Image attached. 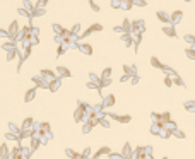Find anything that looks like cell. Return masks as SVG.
<instances>
[{
    "mask_svg": "<svg viewBox=\"0 0 195 159\" xmlns=\"http://www.w3.org/2000/svg\"><path fill=\"white\" fill-rule=\"evenodd\" d=\"M34 96H36V87H32V89H29V91L26 92V96H24V101H26V103H29V101L34 99Z\"/></svg>",
    "mask_w": 195,
    "mask_h": 159,
    "instance_id": "cell-1",
    "label": "cell"
},
{
    "mask_svg": "<svg viewBox=\"0 0 195 159\" xmlns=\"http://www.w3.org/2000/svg\"><path fill=\"white\" fill-rule=\"evenodd\" d=\"M7 156H9V147L5 144H2L0 146V159H7Z\"/></svg>",
    "mask_w": 195,
    "mask_h": 159,
    "instance_id": "cell-2",
    "label": "cell"
},
{
    "mask_svg": "<svg viewBox=\"0 0 195 159\" xmlns=\"http://www.w3.org/2000/svg\"><path fill=\"white\" fill-rule=\"evenodd\" d=\"M182 16H183L182 12H173L171 16H169V22H178V21L182 19Z\"/></svg>",
    "mask_w": 195,
    "mask_h": 159,
    "instance_id": "cell-3",
    "label": "cell"
},
{
    "mask_svg": "<svg viewBox=\"0 0 195 159\" xmlns=\"http://www.w3.org/2000/svg\"><path fill=\"white\" fill-rule=\"evenodd\" d=\"M57 72H58L62 77H70V70L65 68V67H58V68H57Z\"/></svg>",
    "mask_w": 195,
    "mask_h": 159,
    "instance_id": "cell-4",
    "label": "cell"
},
{
    "mask_svg": "<svg viewBox=\"0 0 195 159\" xmlns=\"http://www.w3.org/2000/svg\"><path fill=\"white\" fill-rule=\"evenodd\" d=\"M113 104H115V96L113 94L104 97V106H113Z\"/></svg>",
    "mask_w": 195,
    "mask_h": 159,
    "instance_id": "cell-5",
    "label": "cell"
},
{
    "mask_svg": "<svg viewBox=\"0 0 195 159\" xmlns=\"http://www.w3.org/2000/svg\"><path fill=\"white\" fill-rule=\"evenodd\" d=\"M130 120H132V116H130V115H122V116L118 115V120H117V121H120V123H128Z\"/></svg>",
    "mask_w": 195,
    "mask_h": 159,
    "instance_id": "cell-6",
    "label": "cell"
},
{
    "mask_svg": "<svg viewBox=\"0 0 195 159\" xmlns=\"http://www.w3.org/2000/svg\"><path fill=\"white\" fill-rule=\"evenodd\" d=\"M81 50H82V53H86V55H91L92 53V46L91 45H81Z\"/></svg>",
    "mask_w": 195,
    "mask_h": 159,
    "instance_id": "cell-7",
    "label": "cell"
},
{
    "mask_svg": "<svg viewBox=\"0 0 195 159\" xmlns=\"http://www.w3.org/2000/svg\"><path fill=\"white\" fill-rule=\"evenodd\" d=\"M151 63H152V67H157V68H164V65H162L159 60L156 58V57H152V58H151Z\"/></svg>",
    "mask_w": 195,
    "mask_h": 159,
    "instance_id": "cell-8",
    "label": "cell"
},
{
    "mask_svg": "<svg viewBox=\"0 0 195 159\" xmlns=\"http://www.w3.org/2000/svg\"><path fill=\"white\" fill-rule=\"evenodd\" d=\"M39 144H41L39 139H34V137H32V139H31V151H36L39 147Z\"/></svg>",
    "mask_w": 195,
    "mask_h": 159,
    "instance_id": "cell-9",
    "label": "cell"
},
{
    "mask_svg": "<svg viewBox=\"0 0 195 159\" xmlns=\"http://www.w3.org/2000/svg\"><path fill=\"white\" fill-rule=\"evenodd\" d=\"M162 31L166 32V36H171V38H175V36H176V32H175V29H173V27H164Z\"/></svg>",
    "mask_w": 195,
    "mask_h": 159,
    "instance_id": "cell-10",
    "label": "cell"
},
{
    "mask_svg": "<svg viewBox=\"0 0 195 159\" xmlns=\"http://www.w3.org/2000/svg\"><path fill=\"white\" fill-rule=\"evenodd\" d=\"M57 87H58V81H53V82H50V84H48V89H50V91H53V92L57 91Z\"/></svg>",
    "mask_w": 195,
    "mask_h": 159,
    "instance_id": "cell-11",
    "label": "cell"
},
{
    "mask_svg": "<svg viewBox=\"0 0 195 159\" xmlns=\"http://www.w3.org/2000/svg\"><path fill=\"white\" fill-rule=\"evenodd\" d=\"M32 125V118H26V121L22 123V130H27Z\"/></svg>",
    "mask_w": 195,
    "mask_h": 159,
    "instance_id": "cell-12",
    "label": "cell"
},
{
    "mask_svg": "<svg viewBox=\"0 0 195 159\" xmlns=\"http://www.w3.org/2000/svg\"><path fill=\"white\" fill-rule=\"evenodd\" d=\"M41 75H43V77H48V79H52L55 74H53L52 70H41Z\"/></svg>",
    "mask_w": 195,
    "mask_h": 159,
    "instance_id": "cell-13",
    "label": "cell"
},
{
    "mask_svg": "<svg viewBox=\"0 0 195 159\" xmlns=\"http://www.w3.org/2000/svg\"><path fill=\"white\" fill-rule=\"evenodd\" d=\"M157 17H159V19H162L164 22H169V16H166L164 12H157Z\"/></svg>",
    "mask_w": 195,
    "mask_h": 159,
    "instance_id": "cell-14",
    "label": "cell"
},
{
    "mask_svg": "<svg viewBox=\"0 0 195 159\" xmlns=\"http://www.w3.org/2000/svg\"><path fill=\"white\" fill-rule=\"evenodd\" d=\"M133 70H135V68H133V67H132V68H130V67H128V65H123V72H125V75H128V74H132V72H133Z\"/></svg>",
    "mask_w": 195,
    "mask_h": 159,
    "instance_id": "cell-15",
    "label": "cell"
},
{
    "mask_svg": "<svg viewBox=\"0 0 195 159\" xmlns=\"http://www.w3.org/2000/svg\"><path fill=\"white\" fill-rule=\"evenodd\" d=\"M16 31H17V24L14 22L12 26H10V31H9V34H10V36H14V34H16Z\"/></svg>",
    "mask_w": 195,
    "mask_h": 159,
    "instance_id": "cell-16",
    "label": "cell"
},
{
    "mask_svg": "<svg viewBox=\"0 0 195 159\" xmlns=\"http://www.w3.org/2000/svg\"><path fill=\"white\" fill-rule=\"evenodd\" d=\"M91 31H103V26H101V24H92Z\"/></svg>",
    "mask_w": 195,
    "mask_h": 159,
    "instance_id": "cell-17",
    "label": "cell"
},
{
    "mask_svg": "<svg viewBox=\"0 0 195 159\" xmlns=\"http://www.w3.org/2000/svg\"><path fill=\"white\" fill-rule=\"evenodd\" d=\"M87 156H91V149H89V147L82 152V159H87Z\"/></svg>",
    "mask_w": 195,
    "mask_h": 159,
    "instance_id": "cell-18",
    "label": "cell"
},
{
    "mask_svg": "<svg viewBox=\"0 0 195 159\" xmlns=\"http://www.w3.org/2000/svg\"><path fill=\"white\" fill-rule=\"evenodd\" d=\"M110 75H111V68H106V70L103 72V77L104 79H110Z\"/></svg>",
    "mask_w": 195,
    "mask_h": 159,
    "instance_id": "cell-19",
    "label": "cell"
},
{
    "mask_svg": "<svg viewBox=\"0 0 195 159\" xmlns=\"http://www.w3.org/2000/svg\"><path fill=\"white\" fill-rule=\"evenodd\" d=\"M164 84L168 86V87H171V86H173V79H171V77H166V79H164Z\"/></svg>",
    "mask_w": 195,
    "mask_h": 159,
    "instance_id": "cell-20",
    "label": "cell"
},
{
    "mask_svg": "<svg viewBox=\"0 0 195 159\" xmlns=\"http://www.w3.org/2000/svg\"><path fill=\"white\" fill-rule=\"evenodd\" d=\"M110 159H123V157H122V154H113V152H110Z\"/></svg>",
    "mask_w": 195,
    "mask_h": 159,
    "instance_id": "cell-21",
    "label": "cell"
},
{
    "mask_svg": "<svg viewBox=\"0 0 195 159\" xmlns=\"http://www.w3.org/2000/svg\"><path fill=\"white\" fill-rule=\"evenodd\" d=\"M187 55H188L190 58H195V52H193V50H187Z\"/></svg>",
    "mask_w": 195,
    "mask_h": 159,
    "instance_id": "cell-22",
    "label": "cell"
},
{
    "mask_svg": "<svg viewBox=\"0 0 195 159\" xmlns=\"http://www.w3.org/2000/svg\"><path fill=\"white\" fill-rule=\"evenodd\" d=\"M46 2H48V0H39V2H38V5H36V7H43V5H46Z\"/></svg>",
    "mask_w": 195,
    "mask_h": 159,
    "instance_id": "cell-23",
    "label": "cell"
},
{
    "mask_svg": "<svg viewBox=\"0 0 195 159\" xmlns=\"http://www.w3.org/2000/svg\"><path fill=\"white\" fill-rule=\"evenodd\" d=\"M63 52H65V48H63V46H60V48H58V52H57V55H62Z\"/></svg>",
    "mask_w": 195,
    "mask_h": 159,
    "instance_id": "cell-24",
    "label": "cell"
},
{
    "mask_svg": "<svg viewBox=\"0 0 195 159\" xmlns=\"http://www.w3.org/2000/svg\"><path fill=\"white\" fill-rule=\"evenodd\" d=\"M173 82H176V84H178V86H183V81H182V79H175V81H173Z\"/></svg>",
    "mask_w": 195,
    "mask_h": 159,
    "instance_id": "cell-25",
    "label": "cell"
},
{
    "mask_svg": "<svg viewBox=\"0 0 195 159\" xmlns=\"http://www.w3.org/2000/svg\"><path fill=\"white\" fill-rule=\"evenodd\" d=\"M0 36H7V32L5 31H0Z\"/></svg>",
    "mask_w": 195,
    "mask_h": 159,
    "instance_id": "cell-26",
    "label": "cell"
},
{
    "mask_svg": "<svg viewBox=\"0 0 195 159\" xmlns=\"http://www.w3.org/2000/svg\"><path fill=\"white\" fill-rule=\"evenodd\" d=\"M162 159H168V157H162Z\"/></svg>",
    "mask_w": 195,
    "mask_h": 159,
    "instance_id": "cell-27",
    "label": "cell"
}]
</instances>
